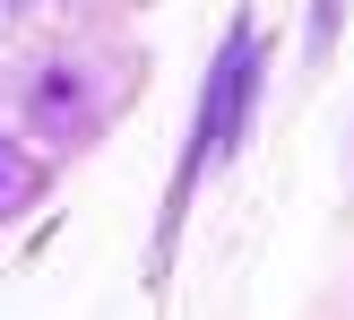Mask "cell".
I'll list each match as a JSON object with an SVG mask.
<instances>
[{
    "label": "cell",
    "mask_w": 354,
    "mask_h": 320,
    "mask_svg": "<svg viewBox=\"0 0 354 320\" xmlns=\"http://www.w3.org/2000/svg\"><path fill=\"white\" fill-rule=\"evenodd\" d=\"M251 78H259V35L234 26V44L216 52V78H207V104H199V130H190V165H182V190L216 165V139H234L242 104H251Z\"/></svg>",
    "instance_id": "cell-1"
}]
</instances>
